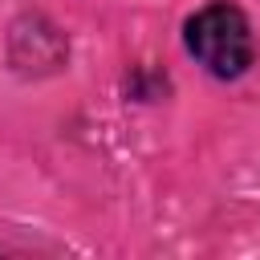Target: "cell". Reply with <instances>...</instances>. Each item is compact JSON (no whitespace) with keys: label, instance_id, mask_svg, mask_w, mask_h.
Returning a JSON list of instances; mask_svg holds the SVG:
<instances>
[{"label":"cell","instance_id":"6da1fadb","mask_svg":"<svg viewBox=\"0 0 260 260\" xmlns=\"http://www.w3.org/2000/svg\"><path fill=\"white\" fill-rule=\"evenodd\" d=\"M183 41H187V53L211 77H223V81L248 73L252 57H256L252 24H248L244 8H236L232 0H211L195 16H187Z\"/></svg>","mask_w":260,"mask_h":260}]
</instances>
